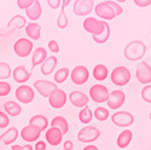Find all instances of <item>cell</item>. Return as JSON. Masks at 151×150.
I'll return each mask as SVG.
<instances>
[{
    "instance_id": "obj_47",
    "label": "cell",
    "mask_w": 151,
    "mask_h": 150,
    "mask_svg": "<svg viewBox=\"0 0 151 150\" xmlns=\"http://www.w3.org/2000/svg\"><path fill=\"white\" fill-rule=\"evenodd\" d=\"M74 148V143L71 141H65L64 144H63V149L64 150H73Z\"/></svg>"
},
{
    "instance_id": "obj_51",
    "label": "cell",
    "mask_w": 151,
    "mask_h": 150,
    "mask_svg": "<svg viewBox=\"0 0 151 150\" xmlns=\"http://www.w3.org/2000/svg\"><path fill=\"white\" fill-rule=\"evenodd\" d=\"M149 118H150V120H151V112H150V115H149Z\"/></svg>"
},
{
    "instance_id": "obj_41",
    "label": "cell",
    "mask_w": 151,
    "mask_h": 150,
    "mask_svg": "<svg viewBox=\"0 0 151 150\" xmlns=\"http://www.w3.org/2000/svg\"><path fill=\"white\" fill-rule=\"evenodd\" d=\"M108 3H109V5H110L112 9H114L116 17H117V16H120V15L122 14V12H123V9L121 7V5L116 4V1H111V0H108Z\"/></svg>"
},
{
    "instance_id": "obj_4",
    "label": "cell",
    "mask_w": 151,
    "mask_h": 150,
    "mask_svg": "<svg viewBox=\"0 0 151 150\" xmlns=\"http://www.w3.org/2000/svg\"><path fill=\"white\" fill-rule=\"evenodd\" d=\"M105 23L104 21H100V19H97L94 17H87L82 26H83V29L87 32V33H91L92 35H100L104 29H105Z\"/></svg>"
},
{
    "instance_id": "obj_19",
    "label": "cell",
    "mask_w": 151,
    "mask_h": 150,
    "mask_svg": "<svg viewBox=\"0 0 151 150\" xmlns=\"http://www.w3.org/2000/svg\"><path fill=\"white\" fill-rule=\"evenodd\" d=\"M30 76H32V73L28 71L23 66H18L12 70V78H14V80L18 84L27 82L30 79Z\"/></svg>"
},
{
    "instance_id": "obj_52",
    "label": "cell",
    "mask_w": 151,
    "mask_h": 150,
    "mask_svg": "<svg viewBox=\"0 0 151 150\" xmlns=\"http://www.w3.org/2000/svg\"><path fill=\"white\" fill-rule=\"evenodd\" d=\"M0 38H1V33H0Z\"/></svg>"
},
{
    "instance_id": "obj_11",
    "label": "cell",
    "mask_w": 151,
    "mask_h": 150,
    "mask_svg": "<svg viewBox=\"0 0 151 150\" xmlns=\"http://www.w3.org/2000/svg\"><path fill=\"white\" fill-rule=\"evenodd\" d=\"M90 71L85 66H76L70 73V79L75 85H83L86 81H88Z\"/></svg>"
},
{
    "instance_id": "obj_16",
    "label": "cell",
    "mask_w": 151,
    "mask_h": 150,
    "mask_svg": "<svg viewBox=\"0 0 151 150\" xmlns=\"http://www.w3.org/2000/svg\"><path fill=\"white\" fill-rule=\"evenodd\" d=\"M40 134L41 132L37 130L36 127L32 126V125H28V126L23 127L19 132V136L23 141H26L28 143H33V142H36L37 139L40 138Z\"/></svg>"
},
{
    "instance_id": "obj_2",
    "label": "cell",
    "mask_w": 151,
    "mask_h": 150,
    "mask_svg": "<svg viewBox=\"0 0 151 150\" xmlns=\"http://www.w3.org/2000/svg\"><path fill=\"white\" fill-rule=\"evenodd\" d=\"M111 82L116 86H126L131 81V71L128 68H126L123 66L116 67L114 70L111 71Z\"/></svg>"
},
{
    "instance_id": "obj_10",
    "label": "cell",
    "mask_w": 151,
    "mask_h": 150,
    "mask_svg": "<svg viewBox=\"0 0 151 150\" xmlns=\"http://www.w3.org/2000/svg\"><path fill=\"white\" fill-rule=\"evenodd\" d=\"M111 121L117 127H129L134 122V116L128 111H116L111 115Z\"/></svg>"
},
{
    "instance_id": "obj_14",
    "label": "cell",
    "mask_w": 151,
    "mask_h": 150,
    "mask_svg": "<svg viewBox=\"0 0 151 150\" xmlns=\"http://www.w3.org/2000/svg\"><path fill=\"white\" fill-rule=\"evenodd\" d=\"M137 80L143 85H149L151 82V67L146 63V62H140L137 66V71H135Z\"/></svg>"
},
{
    "instance_id": "obj_8",
    "label": "cell",
    "mask_w": 151,
    "mask_h": 150,
    "mask_svg": "<svg viewBox=\"0 0 151 150\" xmlns=\"http://www.w3.org/2000/svg\"><path fill=\"white\" fill-rule=\"evenodd\" d=\"M16 99L19 103L23 104H29L34 101L35 97V92L33 90V87L28 86V85H21L19 87H17L16 90Z\"/></svg>"
},
{
    "instance_id": "obj_35",
    "label": "cell",
    "mask_w": 151,
    "mask_h": 150,
    "mask_svg": "<svg viewBox=\"0 0 151 150\" xmlns=\"http://www.w3.org/2000/svg\"><path fill=\"white\" fill-rule=\"evenodd\" d=\"M12 75V69L6 62H0V80H6Z\"/></svg>"
},
{
    "instance_id": "obj_44",
    "label": "cell",
    "mask_w": 151,
    "mask_h": 150,
    "mask_svg": "<svg viewBox=\"0 0 151 150\" xmlns=\"http://www.w3.org/2000/svg\"><path fill=\"white\" fill-rule=\"evenodd\" d=\"M133 1L139 7H147L151 5V0H133Z\"/></svg>"
},
{
    "instance_id": "obj_46",
    "label": "cell",
    "mask_w": 151,
    "mask_h": 150,
    "mask_svg": "<svg viewBox=\"0 0 151 150\" xmlns=\"http://www.w3.org/2000/svg\"><path fill=\"white\" fill-rule=\"evenodd\" d=\"M34 150H46V142H44V141L36 142Z\"/></svg>"
},
{
    "instance_id": "obj_34",
    "label": "cell",
    "mask_w": 151,
    "mask_h": 150,
    "mask_svg": "<svg viewBox=\"0 0 151 150\" xmlns=\"http://www.w3.org/2000/svg\"><path fill=\"white\" fill-rule=\"evenodd\" d=\"M92 38H93V40H94V43H97V44H104V43H106L108 41V39L110 38V26H109V23H105V29H104V32L100 34V35H92Z\"/></svg>"
},
{
    "instance_id": "obj_48",
    "label": "cell",
    "mask_w": 151,
    "mask_h": 150,
    "mask_svg": "<svg viewBox=\"0 0 151 150\" xmlns=\"http://www.w3.org/2000/svg\"><path fill=\"white\" fill-rule=\"evenodd\" d=\"M83 150H99L98 146L93 145V144H90V145H87L86 148H83Z\"/></svg>"
},
{
    "instance_id": "obj_37",
    "label": "cell",
    "mask_w": 151,
    "mask_h": 150,
    "mask_svg": "<svg viewBox=\"0 0 151 150\" xmlns=\"http://www.w3.org/2000/svg\"><path fill=\"white\" fill-rule=\"evenodd\" d=\"M142 98L146 103H151V85H145L142 90Z\"/></svg>"
},
{
    "instance_id": "obj_9",
    "label": "cell",
    "mask_w": 151,
    "mask_h": 150,
    "mask_svg": "<svg viewBox=\"0 0 151 150\" xmlns=\"http://www.w3.org/2000/svg\"><path fill=\"white\" fill-rule=\"evenodd\" d=\"M94 9V0H75L73 11L76 16H87Z\"/></svg>"
},
{
    "instance_id": "obj_45",
    "label": "cell",
    "mask_w": 151,
    "mask_h": 150,
    "mask_svg": "<svg viewBox=\"0 0 151 150\" xmlns=\"http://www.w3.org/2000/svg\"><path fill=\"white\" fill-rule=\"evenodd\" d=\"M11 149L12 150H34V148L30 144H27V145H12Z\"/></svg>"
},
{
    "instance_id": "obj_26",
    "label": "cell",
    "mask_w": 151,
    "mask_h": 150,
    "mask_svg": "<svg viewBox=\"0 0 151 150\" xmlns=\"http://www.w3.org/2000/svg\"><path fill=\"white\" fill-rule=\"evenodd\" d=\"M133 139V133L131 130H123L119 137H117V146L121 149H124L129 145V143Z\"/></svg>"
},
{
    "instance_id": "obj_36",
    "label": "cell",
    "mask_w": 151,
    "mask_h": 150,
    "mask_svg": "<svg viewBox=\"0 0 151 150\" xmlns=\"http://www.w3.org/2000/svg\"><path fill=\"white\" fill-rule=\"evenodd\" d=\"M109 110L106 108H103V107H98L97 109H94L93 111V116L98 120V121H105L108 120L109 118Z\"/></svg>"
},
{
    "instance_id": "obj_15",
    "label": "cell",
    "mask_w": 151,
    "mask_h": 150,
    "mask_svg": "<svg viewBox=\"0 0 151 150\" xmlns=\"http://www.w3.org/2000/svg\"><path fill=\"white\" fill-rule=\"evenodd\" d=\"M34 89L35 91L39 92V94H41L45 98H48L50 93L53 90L58 89L57 84L52 82V81H47V80H36L34 82Z\"/></svg>"
},
{
    "instance_id": "obj_17",
    "label": "cell",
    "mask_w": 151,
    "mask_h": 150,
    "mask_svg": "<svg viewBox=\"0 0 151 150\" xmlns=\"http://www.w3.org/2000/svg\"><path fill=\"white\" fill-rule=\"evenodd\" d=\"M45 139L51 146H57L62 143L63 139V133L57 127H50L45 132Z\"/></svg>"
},
{
    "instance_id": "obj_40",
    "label": "cell",
    "mask_w": 151,
    "mask_h": 150,
    "mask_svg": "<svg viewBox=\"0 0 151 150\" xmlns=\"http://www.w3.org/2000/svg\"><path fill=\"white\" fill-rule=\"evenodd\" d=\"M36 0H17V6L21 9V10H24L26 11L27 9H29Z\"/></svg>"
},
{
    "instance_id": "obj_32",
    "label": "cell",
    "mask_w": 151,
    "mask_h": 150,
    "mask_svg": "<svg viewBox=\"0 0 151 150\" xmlns=\"http://www.w3.org/2000/svg\"><path fill=\"white\" fill-rule=\"evenodd\" d=\"M70 75V70L68 68H60L56 71L55 76H53V80H55V84H63L67 79L68 76Z\"/></svg>"
},
{
    "instance_id": "obj_29",
    "label": "cell",
    "mask_w": 151,
    "mask_h": 150,
    "mask_svg": "<svg viewBox=\"0 0 151 150\" xmlns=\"http://www.w3.org/2000/svg\"><path fill=\"white\" fill-rule=\"evenodd\" d=\"M92 73H93V78L97 81H104L109 75V70H108L106 66H104V64H97L93 68Z\"/></svg>"
},
{
    "instance_id": "obj_25",
    "label": "cell",
    "mask_w": 151,
    "mask_h": 150,
    "mask_svg": "<svg viewBox=\"0 0 151 150\" xmlns=\"http://www.w3.org/2000/svg\"><path fill=\"white\" fill-rule=\"evenodd\" d=\"M29 125H32V126L36 127L40 132H42V131L47 130L48 120L46 119V116L37 114V115H34V116L30 118V120H29Z\"/></svg>"
},
{
    "instance_id": "obj_21",
    "label": "cell",
    "mask_w": 151,
    "mask_h": 150,
    "mask_svg": "<svg viewBox=\"0 0 151 150\" xmlns=\"http://www.w3.org/2000/svg\"><path fill=\"white\" fill-rule=\"evenodd\" d=\"M47 51L46 48L44 47H37L33 51V55H32V67L35 68L39 64H42L45 59L47 58Z\"/></svg>"
},
{
    "instance_id": "obj_39",
    "label": "cell",
    "mask_w": 151,
    "mask_h": 150,
    "mask_svg": "<svg viewBox=\"0 0 151 150\" xmlns=\"http://www.w3.org/2000/svg\"><path fill=\"white\" fill-rule=\"evenodd\" d=\"M10 123V118L6 112L4 111H0V128H6Z\"/></svg>"
},
{
    "instance_id": "obj_27",
    "label": "cell",
    "mask_w": 151,
    "mask_h": 150,
    "mask_svg": "<svg viewBox=\"0 0 151 150\" xmlns=\"http://www.w3.org/2000/svg\"><path fill=\"white\" fill-rule=\"evenodd\" d=\"M4 110L6 111V114L9 116H18L22 112V108L19 105V103L15 102V101H7L4 103Z\"/></svg>"
},
{
    "instance_id": "obj_43",
    "label": "cell",
    "mask_w": 151,
    "mask_h": 150,
    "mask_svg": "<svg viewBox=\"0 0 151 150\" xmlns=\"http://www.w3.org/2000/svg\"><path fill=\"white\" fill-rule=\"evenodd\" d=\"M46 1H47V5L52 10H57L62 5V0H46Z\"/></svg>"
},
{
    "instance_id": "obj_5",
    "label": "cell",
    "mask_w": 151,
    "mask_h": 150,
    "mask_svg": "<svg viewBox=\"0 0 151 150\" xmlns=\"http://www.w3.org/2000/svg\"><path fill=\"white\" fill-rule=\"evenodd\" d=\"M33 46H34V43L30 39L21 38V39H18L14 44V51L18 57L26 58L33 52Z\"/></svg>"
},
{
    "instance_id": "obj_24",
    "label": "cell",
    "mask_w": 151,
    "mask_h": 150,
    "mask_svg": "<svg viewBox=\"0 0 151 150\" xmlns=\"http://www.w3.org/2000/svg\"><path fill=\"white\" fill-rule=\"evenodd\" d=\"M58 63V59L56 56H50L45 59V62L41 64V73L46 76H48L50 74H52V71L56 69Z\"/></svg>"
},
{
    "instance_id": "obj_42",
    "label": "cell",
    "mask_w": 151,
    "mask_h": 150,
    "mask_svg": "<svg viewBox=\"0 0 151 150\" xmlns=\"http://www.w3.org/2000/svg\"><path fill=\"white\" fill-rule=\"evenodd\" d=\"M48 50L53 53H58L59 52V45L56 40H50L48 41Z\"/></svg>"
},
{
    "instance_id": "obj_7",
    "label": "cell",
    "mask_w": 151,
    "mask_h": 150,
    "mask_svg": "<svg viewBox=\"0 0 151 150\" xmlns=\"http://www.w3.org/2000/svg\"><path fill=\"white\" fill-rule=\"evenodd\" d=\"M68 101V96L67 93L60 90V89H56L53 90L48 96V104L51 105L53 109H60L65 105Z\"/></svg>"
},
{
    "instance_id": "obj_12",
    "label": "cell",
    "mask_w": 151,
    "mask_h": 150,
    "mask_svg": "<svg viewBox=\"0 0 151 150\" xmlns=\"http://www.w3.org/2000/svg\"><path fill=\"white\" fill-rule=\"evenodd\" d=\"M94 12L98 17H100L102 19H105V21H111L116 17L114 9L109 5L108 0L106 1H102V3L97 4L94 7Z\"/></svg>"
},
{
    "instance_id": "obj_31",
    "label": "cell",
    "mask_w": 151,
    "mask_h": 150,
    "mask_svg": "<svg viewBox=\"0 0 151 150\" xmlns=\"http://www.w3.org/2000/svg\"><path fill=\"white\" fill-rule=\"evenodd\" d=\"M92 118H93V111L88 108V105L82 108L79 112V120L85 125H88L92 121Z\"/></svg>"
},
{
    "instance_id": "obj_33",
    "label": "cell",
    "mask_w": 151,
    "mask_h": 150,
    "mask_svg": "<svg viewBox=\"0 0 151 150\" xmlns=\"http://www.w3.org/2000/svg\"><path fill=\"white\" fill-rule=\"evenodd\" d=\"M27 26V22H26V18L22 17V16H15L12 17L9 22V28H12V29H19V28H23Z\"/></svg>"
},
{
    "instance_id": "obj_38",
    "label": "cell",
    "mask_w": 151,
    "mask_h": 150,
    "mask_svg": "<svg viewBox=\"0 0 151 150\" xmlns=\"http://www.w3.org/2000/svg\"><path fill=\"white\" fill-rule=\"evenodd\" d=\"M11 91V85L7 81H0V97H5Z\"/></svg>"
},
{
    "instance_id": "obj_3",
    "label": "cell",
    "mask_w": 151,
    "mask_h": 150,
    "mask_svg": "<svg viewBox=\"0 0 151 150\" xmlns=\"http://www.w3.org/2000/svg\"><path fill=\"white\" fill-rule=\"evenodd\" d=\"M99 137H100V130L94 126H90V125H86L85 127H82L78 132V141L86 144L96 142Z\"/></svg>"
},
{
    "instance_id": "obj_22",
    "label": "cell",
    "mask_w": 151,
    "mask_h": 150,
    "mask_svg": "<svg viewBox=\"0 0 151 150\" xmlns=\"http://www.w3.org/2000/svg\"><path fill=\"white\" fill-rule=\"evenodd\" d=\"M26 15H27V17L32 22H35V21H37L41 17V15H42V7H41V4H40L39 0H36V1L29 9L26 10Z\"/></svg>"
},
{
    "instance_id": "obj_1",
    "label": "cell",
    "mask_w": 151,
    "mask_h": 150,
    "mask_svg": "<svg viewBox=\"0 0 151 150\" xmlns=\"http://www.w3.org/2000/svg\"><path fill=\"white\" fill-rule=\"evenodd\" d=\"M145 53H146V45L140 40H133L128 43L123 51L124 58L131 62L142 59L145 56Z\"/></svg>"
},
{
    "instance_id": "obj_6",
    "label": "cell",
    "mask_w": 151,
    "mask_h": 150,
    "mask_svg": "<svg viewBox=\"0 0 151 150\" xmlns=\"http://www.w3.org/2000/svg\"><path fill=\"white\" fill-rule=\"evenodd\" d=\"M109 90L108 87L102 84H96L90 89V97L96 103H104L108 101L109 97Z\"/></svg>"
},
{
    "instance_id": "obj_30",
    "label": "cell",
    "mask_w": 151,
    "mask_h": 150,
    "mask_svg": "<svg viewBox=\"0 0 151 150\" xmlns=\"http://www.w3.org/2000/svg\"><path fill=\"white\" fill-rule=\"evenodd\" d=\"M62 10H60V14L57 18V27L60 29H65L68 27V17L65 15V6H67V1L65 0H62Z\"/></svg>"
},
{
    "instance_id": "obj_49",
    "label": "cell",
    "mask_w": 151,
    "mask_h": 150,
    "mask_svg": "<svg viewBox=\"0 0 151 150\" xmlns=\"http://www.w3.org/2000/svg\"><path fill=\"white\" fill-rule=\"evenodd\" d=\"M115 1H117V3H124L126 0H115Z\"/></svg>"
},
{
    "instance_id": "obj_50",
    "label": "cell",
    "mask_w": 151,
    "mask_h": 150,
    "mask_svg": "<svg viewBox=\"0 0 151 150\" xmlns=\"http://www.w3.org/2000/svg\"><path fill=\"white\" fill-rule=\"evenodd\" d=\"M65 1H67V5H68V4H70L73 1V0H65Z\"/></svg>"
},
{
    "instance_id": "obj_28",
    "label": "cell",
    "mask_w": 151,
    "mask_h": 150,
    "mask_svg": "<svg viewBox=\"0 0 151 150\" xmlns=\"http://www.w3.org/2000/svg\"><path fill=\"white\" fill-rule=\"evenodd\" d=\"M51 127H57L62 131L63 136L67 134L68 131H69V123H68V120L64 118V116H55L52 120H51Z\"/></svg>"
},
{
    "instance_id": "obj_18",
    "label": "cell",
    "mask_w": 151,
    "mask_h": 150,
    "mask_svg": "<svg viewBox=\"0 0 151 150\" xmlns=\"http://www.w3.org/2000/svg\"><path fill=\"white\" fill-rule=\"evenodd\" d=\"M69 101L70 103L76 107V108H85L88 105V102H90V98L87 97V94H85L83 92L81 91H73L70 92L69 94Z\"/></svg>"
},
{
    "instance_id": "obj_20",
    "label": "cell",
    "mask_w": 151,
    "mask_h": 150,
    "mask_svg": "<svg viewBox=\"0 0 151 150\" xmlns=\"http://www.w3.org/2000/svg\"><path fill=\"white\" fill-rule=\"evenodd\" d=\"M19 136V131L16 127H10L7 131H5L1 136H0V141H1L5 145L14 144Z\"/></svg>"
},
{
    "instance_id": "obj_13",
    "label": "cell",
    "mask_w": 151,
    "mask_h": 150,
    "mask_svg": "<svg viewBox=\"0 0 151 150\" xmlns=\"http://www.w3.org/2000/svg\"><path fill=\"white\" fill-rule=\"evenodd\" d=\"M124 101H126V93L123 91L116 90V91H112V92L109 93L106 104H108L109 109L117 110L123 105Z\"/></svg>"
},
{
    "instance_id": "obj_23",
    "label": "cell",
    "mask_w": 151,
    "mask_h": 150,
    "mask_svg": "<svg viewBox=\"0 0 151 150\" xmlns=\"http://www.w3.org/2000/svg\"><path fill=\"white\" fill-rule=\"evenodd\" d=\"M26 29V34L29 36L30 40H39L41 38V27L37 23H27V26L24 27Z\"/></svg>"
}]
</instances>
